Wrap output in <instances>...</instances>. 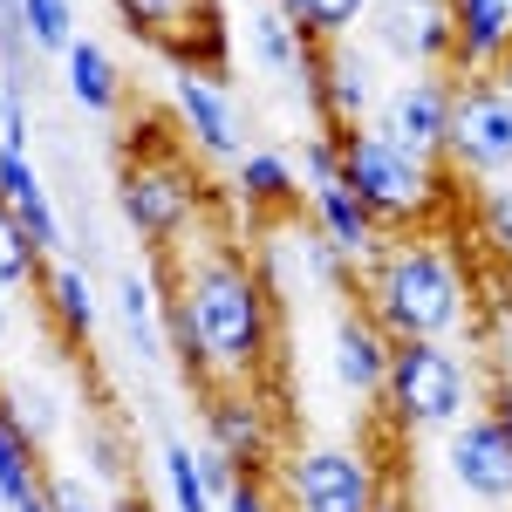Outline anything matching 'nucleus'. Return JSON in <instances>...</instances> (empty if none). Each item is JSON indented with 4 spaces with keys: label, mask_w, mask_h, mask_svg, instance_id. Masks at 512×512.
Listing matches in <instances>:
<instances>
[{
    "label": "nucleus",
    "mask_w": 512,
    "mask_h": 512,
    "mask_svg": "<svg viewBox=\"0 0 512 512\" xmlns=\"http://www.w3.org/2000/svg\"><path fill=\"white\" fill-rule=\"evenodd\" d=\"M198 328V349L212 383H253L274 362V280L239 246H205L185 274L171 280Z\"/></svg>",
    "instance_id": "nucleus-1"
},
{
    "label": "nucleus",
    "mask_w": 512,
    "mask_h": 512,
    "mask_svg": "<svg viewBox=\"0 0 512 512\" xmlns=\"http://www.w3.org/2000/svg\"><path fill=\"white\" fill-rule=\"evenodd\" d=\"M362 308L390 342H444L472 321V280L431 233H403L383 239V253L362 267Z\"/></svg>",
    "instance_id": "nucleus-2"
},
{
    "label": "nucleus",
    "mask_w": 512,
    "mask_h": 512,
    "mask_svg": "<svg viewBox=\"0 0 512 512\" xmlns=\"http://www.w3.org/2000/svg\"><path fill=\"white\" fill-rule=\"evenodd\" d=\"M342 185L369 205L383 233H424V219H437L444 205V171L390 144L376 123L342 130Z\"/></svg>",
    "instance_id": "nucleus-3"
},
{
    "label": "nucleus",
    "mask_w": 512,
    "mask_h": 512,
    "mask_svg": "<svg viewBox=\"0 0 512 512\" xmlns=\"http://www.w3.org/2000/svg\"><path fill=\"white\" fill-rule=\"evenodd\" d=\"M376 403L396 431H458L472 417V369L451 342H396Z\"/></svg>",
    "instance_id": "nucleus-4"
},
{
    "label": "nucleus",
    "mask_w": 512,
    "mask_h": 512,
    "mask_svg": "<svg viewBox=\"0 0 512 512\" xmlns=\"http://www.w3.org/2000/svg\"><path fill=\"white\" fill-rule=\"evenodd\" d=\"M198 198H205V185L192 178V164L171 158V151H144V158L123 164V178H117L123 226L144 239L151 253H164V246L198 219Z\"/></svg>",
    "instance_id": "nucleus-5"
},
{
    "label": "nucleus",
    "mask_w": 512,
    "mask_h": 512,
    "mask_svg": "<svg viewBox=\"0 0 512 512\" xmlns=\"http://www.w3.org/2000/svg\"><path fill=\"white\" fill-rule=\"evenodd\" d=\"M280 499L287 512H376L383 472L355 444H301L280 465Z\"/></svg>",
    "instance_id": "nucleus-6"
},
{
    "label": "nucleus",
    "mask_w": 512,
    "mask_h": 512,
    "mask_svg": "<svg viewBox=\"0 0 512 512\" xmlns=\"http://www.w3.org/2000/svg\"><path fill=\"white\" fill-rule=\"evenodd\" d=\"M465 178H499L512 171V96L492 76H458V110H451V151Z\"/></svg>",
    "instance_id": "nucleus-7"
},
{
    "label": "nucleus",
    "mask_w": 512,
    "mask_h": 512,
    "mask_svg": "<svg viewBox=\"0 0 512 512\" xmlns=\"http://www.w3.org/2000/svg\"><path fill=\"white\" fill-rule=\"evenodd\" d=\"M451 110H458V76H403L383 89L376 130L390 144H403L410 158L444 164V151H451Z\"/></svg>",
    "instance_id": "nucleus-8"
},
{
    "label": "nucleus",
    "mask_w": 512,
    "mask_h": 512,
    "mask_svg": "<svg viewBox=\"0 0 512 512\" xmlns=\"http://www.w3.org/2000/svg\"><path fill=\"white\" fill-rule=\"evenodd\" d=\"M369 41L383 62L410 76H444L451 69V0H376Z\"/></svg>",
    "instance_id": "nucleus-9"
},
{
    "label": "nucleus",
    "mask_w": 512,
    "mask_h": 512,
    "mask_svg": "<svg viewBox=\"0 0 512 512\" xmlns=\"http://www.w3.org/2000/svg\"><path fill=\"white\" fill-rule=\"evenodd\" d=\"M205 451H219L246 478H260V465L274 458V410L253 383H212L205 390Z\"/></svg>",
    "instance_id": "nucleus-10"
},
{
    "label": "nucleus",
    "mask_w": 512,
    "mask_h": 512,
    "mask_svg": "<svg viewBox=\"0 0 512 512\" xmlns=\"http://www.w3.org/2000/svg\"><path fill=\"white\" fill-rule=\"evenodd\" d=\"M444 472H451V485H465L485 506H512V437L485 410H472L444 444Z\"/></svg>",
    "instance_id": "nucleus-11"
},
{
    "label": "nucleus",
    "mask_w": 512,
    "mask_h": 512,
    "mask_svg": "<svg viewBox=\"0 0 512 512\" xmlns=\"http://www.w3.org/2000/svg\"><path fill=\"white\" fill-rule=\"evenodd\" d=\"M171 103H178V123L205 158L239 164V110H233V89L212 76H171Z\"/></svg>",
    "instance_id": "nucleus-12"
},
{
    "label": "nucleus",
    "mask_w": 512,
    "mask_h": 512,
    "mask_svg": "<svg viewBox=\"0 0 512 512\" xmlns=\"http://www.w3.org/2000/svg\"><path fill=\"white\" fill-rule=\"evenodd\" d=\"M308 226H315V233L349 260L355 274H362V267L383 253V239H390L376 219H369V205H362L342 178H335V185H308Z\"/></svg>",
    "instance_id": "nucleus-13"
},
{
    "label": "nucleus",
    "mask_w": 512,
    "mask_h": 512,
    "mask_svg": "<svg viewBox=\"0 0 512 512\" xmlns=\"http://www.w3.org/2000/svg\"><path fill=\"white\" fill-rule=\"evenodd\" d=\"M390 335H383V321L369 315V308H349V315L335 321V335H328V369H335V383L355 396H383V376H390Z\"/></svg>",
    "instance_id": "nucleus-14"
},
{
    "label": "nucleus",
    "mask_w": 512,
    "mask_h": 512,
    "mask_svg": "<svg viewBox=\"0 0 512 512\" xmlns=\"http://www.w3.org/2000/svg\"><path fill=\"white\" fill-rule=\"evenodd\" d=\"M512 48V0H451V76H492Z\"/></svg>",
    "instance_id": "nucleus-15"
},
{
    "label": "nucleus",
    "mask_w": 512,
    "mask_h": 512,
    "mask_svg": "<svg viewBox=\"0 0 512 512\" xmlns=\"http://www.w3.org/2000/svg\"><path fill=\"white\" fill-rule=\"evenodd\" d=\"M0 205L28 226V239H35L48 260L62 253V212H55V198L41 185L35 158H28V151H7V144H0Z\"/></svg>",
    "instance_id": "nucleus-16"
},
{
    "label": "nucleus",
    "mask_w": 512,
    "mask_h": 512,
    "mask_svg": "<svg viewBox=\"0 0 512 512\" xmlns=\"http://www.w3.org/2000/svg\"><path fill=\"white\" fill-rule=\"evenodd\" d=\"M158 48H164V62H171V76L226 82V7H219V0H192L185 28L171 41H158Z\"/></svg>",
    "instance_id": "nucleus-17"
},
{
    "label": "nucleus",
    "mask_w": 512,
    "mask_h": 512,
    "mask_svg": "<svg viewBox=\"0 0 512 512\" xmlns=\"http://www.w3.org/2000/svg\"><path fill=\"white\" fill-rule=\"evenodd\" d=\"M62 89H69V103L89 110V117H117V110H123V69H117V55H110L103 41L76 35V48L62 55Z\"/></svg>",
    "instance_id": "nucleus-18"
},
{
    "label": "nucleus",
    "mask_w": 512,
    "mask_h": 512,
    "mask_svg": "<svg viewBox=\"0 0 512 512\" xmlns=\"http://www.w3.org/2000/svg\"><path fill=\"white\" fill-rule=\"evenodd\" d=\"M41 287H48L41 301H48L55 328H62L69 342H89V335H96V321H103V294H96V274H89L82 260H48Z\"/></svg>",
    "instance_id": "nucleus-19"
},
{
    "label": "nucleus",
    "mask_w": 512,
    "mask_h": 512,
    "mask_svg": "<svg viewBox=\"0 0 512 512\" xmlns=\"http://www.w3.org/2000/svg\"><path fill=\"white\" fill-rule=\"evenodd\" d=\"M233 185H239V205H246L253 219H280V212H294L301 192H308L287 151H246Z\"/></svg>",
    "instance_id": "nucleus-20"
},
{
    "label": "nucleus",
    "mask_w": 512,
    "mask_h": 512,
    "mask_svg": "<svg viewBox=\"0 0 512 512\" xmlns=\"http://www.w3.org/2000/svg\"><path fill=\"white\" fill-rule=\"evenodd\" d=\"M110 308H117V328L137 362H158L164 355V294L151 287V274H117L110 287Z\"/></svg>",
    "instance_id": "nucleus-21"
},
{
    "label": "nucleus",
    "mask_w": 512,
    "mask_h": 512,
    "mask_svg": "<svg viewBox=\"0 0 512 512\" xmlns=\"http://www.w3.org/2000/svg\"><path fill=\"white\" fill-rule=\"evenodd\" d=\"M267 7H280L308 48H335V41H355V28H369L376 0H267Z\"/></svg>",
    "instance_id": "nucleus-22"
},
{
    "label": "nucleus",
    "mask_w": 512,
    "mask_h": 512,
    "mask_svg": "<svg viewBox=\"0 0 512 512\" xmlns=\"http://www.w3.org/2000/svg\"><path fill=\"white\" fill-rule=\"evenodd\" d=\"M158 472H164V499H171V512H212L219 506L212 485H205V451L185 444L178 431L158 444Z\"/></svg>",
    "instance_id": "nucleus-23"
},
{
    "label": "nucleus",
    "mask_w": 512,
    "mask_h": 512,
    "mask_svg": "<svg viewBox=\"0 0 512 512\" xmlns=\"http://www.w3.org/2000/svg\"><path fill=\"white\" fill-rule=\"evenodd\" d=\"M246 48H253V62H260L267 76H294L301 55H308V41L287 28L280 7H253V21H246Z\"/></svg>",
    "instance_id": "nucleus-24"
},
{
    "label": "nucleus",
    "mask_w": 512,
    "mask_h": 512,
    "mask_svg": "<svg viewBox=\"0 0 512 512\" xmlns=\"http://www.w3.org/2000/svg\"><path fill=\"white\" fill-rule=\"evenodd\" d=\"M0 492H7V506H21V499L41 492V444L7 410H0Z\"/></svg>",
    "instance_id": "nucleus-25"
},
{
    "label": "nucleus",
    "mask_w": 512,
    "mask_h": 512,
    "mask_svg": "<svg viewBox=\"0 0 512 512\" xmlns=\"http://www.w3.org/2000/svg\"><path fill=\"white\" fill-rule=\"evenodd\" d=\"M35 55H69L76 48V0H14Z\"/></svg>",
    "instance_id": "nucleus-26"
},
{
    "label": "nucleus",
    "mask_w": 512,
    "mask_h": 512,
    "mask_svg": "<svg viewBox=\"0 0 512 512\" xmlns=\"http://www.w3.org/2000/svg\"><path fill=\"white\" fill-rule=\"evenodd\" d=\"M48 274V253H41L35 239H28V226L0 205V287L14 294V287H28V280Z\"/></svg>",
    "instance_id": "nucleus-27"
},
{
    "label": "nucleus",
    "mask_w": 512,
    "mask_h": 512,
    "mask_svg": "<svg viewBox=\"0 0 512 512\" xmlns=\"http://www.w3.org/2000/svg\"><path fill=\"white\" fill-rule=\"evenodd\" d=\"M294 171H301V185H335V178H342V130H315V137L301 144Z\"/></svg>",
    "instance_id": "nucleus-28"
},
{
    "label": "nucleus",
    "mask_w": 512,
    "mask_h": 512,
    "mask_svg": "<svg viewBox=\"0 0 512 512\" xmlns=\"http://www.w3.org/2000/svg\"><path fill=\"white\" fill-rule=\"evenodd\" d=\"M41 499H48V512H110V506H96V492L69 472H41Z\"/></svg>",
    "instance_id": "nucleus-29"
},
{
    "label": "nucleus",
    "mask_w": 512,
    "mask_h": 512,
    "mask_svg": "<svg viewBox=\"0 0 512 512\" xmlns=\"http://www.w3.org/2000/svg\"><path fill=\"white\" fill-rule=\"evenodd\" d=\"M0 69H7V76H21V82H28V69H35V41H28V28H21V14H14V7L0 14Z\"/></svg>",
    "instance_id": "nucleus-30"
},
{
    "label": "nucleus",
    "mask_w": 512,
    "mask_h": 512,
    "mask_svg": "<svg viewBox=\"0 0 512 512\" xmlns=\"http://www.w3.org/2000/svg\"><path fill=\"white\" fill-rule=\"evenodd\" d=\"M478 212H485V239L512 253V192H506V185H485V198H478Z\"/></svg>",
    "instance_id": "nucleus-31"
},
{
    "label": "nucleus",
    "mask_w": 512,
    "mask_h": 512,
    "mask_svg": "<svg viewBox=\"0 0 512 512\" xmlns=\"http://www.w3.org/2000/svg\"><path fill=\"white\" fill-rule=\"evenodd\" d=\"M0 144L7 151H28V82L14 76V89H7V117H0Z\"/></svg>",
    "instance_id": "nucleus-32"
},
{
    "label": "nucleus",
    "mask_w": 512,
    "mask_h": 512,
    "mask_svg": "<svg viewBox=\"0 0 512 512\" xmlns=\"http://www.w3.org/2000/svg\"><path fill=\"white\" fill-rule=\"evenodd\" d=\"M219 506H226V512H280V506H274V492H267V478H239V485L226 492V499H219Z\"/></svg>",
    "instance_id": "nucleus-33"
},
{
    "label": "nucleus",
    "mask_w": 512,
    "mask_h": 512,
    "mask_svg": "<svg viewBox=\"0 0 512 512\" xmlns=\"http://www.w3.org/2000/svg\"><path fill=\"white\" fill-rule=\"evenodd\" d=\"M485 417H492V424L512 437V383H499V396H492V410H485Z\"/></svg>",
    "instance_id": "nucleus-34"
},
{
    "label": "nucleus",
    "mask_w": 512,
    "mask_h": 512,
    "mask_svg": "<svg viewBox=\"0 0 512 512\" xmlns=\"http://www.w3.org/2000/svg\"><path fill=\"white\" fill-rule=\"evenodd\" d=\"M110 512H158V506H151V499H137V492H123V499H117Z\"/></svg>",
    "instance_id": "nucleus-35"
},
{
    "label": "nucleus",
    "mask_w": 512,
    "mask_h": 512,
    "mask_svg": "<svg viewBox=\"0 0 512 512\" xmlns=\"http://www.w3.org/2000/svg\"><path fill=\"white\" fill-rule=\"evenodd\" d=\"M7 328H14V294L0 287V342H7Z\"/></svg>",
    "instance_id": "nucleus-36"
},
{
    "label": "nucleus",
    "mask_w": 512,
    "mask_h": 512,
    "mask_svg": "<svg viewBox=\"0 0 512 512\" xmlns=\"http://www.w3.org/2000/svg\"><path fill=\"white\" fill-rule=\"evenodd\" d=\"M492 82H499V89H506V96H512V48H506V55H499V69H492Z\"/></svg>",
    "instance_id": "nucleus-37"
},
{
    "label": "nucleus",
    "mask_w": 512,
    "mask_h": 512,
    "mask_svg": "<svg viewBox=\"0 0 512 512\" xmlns=\"http://www.w3.org/2000/svg\"><path fill=\"white\" fill-rule=\"evenodd\" d=\"M14 512H48V499H41V492H35V499H21V506H14Z\"/></svg>",
    "instance_id": "nucleus-38"
},
{
    "label": "nucleus",
    "mask_w": 512,
    "mask_h": 512,
    "mask_svg": "<svg viewBox=\"0 0 512 512\" xmlns=\"http://www.w3.org/2000/svg\"><path fill=\"white\" fill-rule=\"evenodd\" d=\"M7 89H14V76H7V69H0V117H7Z\"/></svg>",
    "instance_id": "nucleus-39"
},
{
    "label": "nucleus",
    "mask_w": 512,
    "mask_h": 512,
    "mask_svg": "<svg viewBox=\"0 0 512 512\" xmlns=\"http://www.w3.org/2000/svg\"><path fill=\"white\" fill-rule=\"evenodd\" d=\"M376 512H403V506H396V499H376Z\"/></svg>",
    "instance_id": "nucleus-40"
},
{
    "label": "nucleus",
    "mask_w": 512,
    "mask_h": 512,
    "mask_svg": "<svg viewBox=\"0 0 512 512\" xmlns=\"http://www.w3.org/2000/svg\"><path fill=\"white\" fill-rule=\"evenodd\" d=\"M506 369H512V321H506Z\"/></svg>",
    "instance_id": "nucleus-41"
},
{
    "label": "nucleus",
    "mask_w": 512,
    "mask_h": 512,
    "mask_svg": "<svg viewBox=\"0 0 512 512\" xmlns=\"http://www.w3.org/2000/svg\"><path fill=\"white\" fill-rule=\"evenodd\" d=\"M0 512H14V506H7V492H0Z\"/></svg>",
    "instance_id": "nucleus-42"
},
{
    "label": "nucleus",
    "mask_w": 512,
    "mask_h": 512,
    "mask_svg": "<svg viewBox=\"0 0 512 512\" xmlns=\"http://www.w3.org/2000/svg\"><path fill=\"white\" fill-rule=\"evenodd\" d=\"M7 7H14V0H0V14H7Z\"/></svg>",
    "instance_id": "nucleus-43"
},
{
    "label": "nucleus",
    "mask_w": 512,
    "mask_h": 512,
    "mask_svg": "<svg viewBox=\"0 0 512 512\" xmlns=\"http://www.w3.org/2000/svg\"><path fill=\"white\" fill-rule=\"evenodd\" d=\"M185 7H192V0H185Z\"/></svg>",
    "instance_id": "nucleus-44"
},
{
    "label": "nucleus",
    "mask_w": 512,
    "mask_h": 512,
    "mask_svg": "<svg viewBox=\"0 0 512 512\" xmlns=\"http://www.w3.org/2000/svg\"><path fill=\"white\" fill-rule=\"evenodd\" d=\"M76 7H82V0H76Z\"/></svg>",
    "instance_id": "nucleus-45"
}]
</instances>
